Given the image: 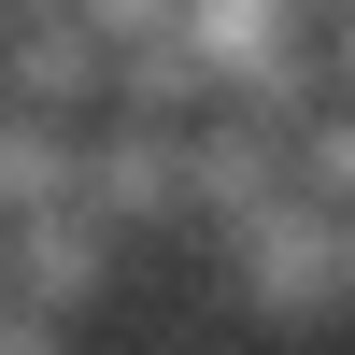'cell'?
<instances>
[{
  "mask_svg": "<svg viewBox=\"0 0 355 355\" xmlns=\"http://www.w3.org/2000/svg\"><path fill=\"white\" fill-rule=\"evenodd\" d=\"M341 242H355V214H327V199H270L256 227H227V299L256 313V327H355V270H341Z\"/></svg>",
  "mask_w": 355,
  "mask_h": 355,
  "instance_id": "1",
  "label": "cell"
},
{
  "mask_svg": "<svg viewBox=\"0 0 355 355\" xmlns=\"http://www.w3.org/2000/svg\"><path fill=\"white\" fill-rule=\"evenodd\" d=\"M114 270H128V227H100L85 199H0V299L85 327L114 299Z\"/></svg>",
  "mask_w": 355,
  "mask_h": 355,
  "instance_id": "2",
  "label": "cell"
},
{
  "mask_svg": "<svg viewBox=\"0 0 355 355\" xmlns=\"http://www.w3.org/2000/svg\"><path fill=\"white\" fill-rule=\"evenodd\" d=\"M0 100L15 114H71V128L114 114V43L85 28V0H28V15L0 28Z\"/></svg>",
  "mask_w": 355,
  "mask_h": 355,
  "instance_id": "3",
  "label": "cell"
},
{
  "mask_svg": "<svg viewBox=\"0 0 355 355\" xmlns=\"http://www.w3.org/2000/svg\"><path fill=\"white\" fill-rule=\"evenodd\" d=\"M85 214L128 227V242H171L185 214V128H157V114H100L85 128Z\"/></svg>",
  "mask_w": 355,
  "mask_h": 355,
  "instance_id": "4",
  "label": "cell"
},
{
  "mask_svg": "<svg viewBox=\"0 0 355 355\" xmlns=\"http://www.w3.org/2000/svg\"><path fill=\"white\" fill-rule=\"evenodd\" d=\"M299 199L355 214V85H327V100L299 114Z\"/></svg>",
  "mask_w": 355,
  "mask_h": 355,
  "instance_id": "5",
  "label": "cell"
},
{
  "mask_svg": "<svg viewBox=\"0 0 355 355\" xmlns=\"http://www.w3.org/2000/svg\"><path fill=\"white\" fill-rule=\"evenodd\" d=\"M0 355H71V313H28V299H0Z\"/></svg>",
  "mask_w": 355,
  "mask_h": 355,
  "instance_id": "6",
  "label": "cell"
},
{
  "mask_svg": "<svg viewBox=\"0 0 355 355\" xmlns=\"http://www.w3.org/2000/svg\"><path fill=\"white\" fill-rule=\"evenodd\" d=\"M327 85H355V0H327Z\"/></svg>",
  "mask_w": 355,
  "mask_h": 355,
  "instance_id": "7",
  "label": "cell"
},
{
  "mask_svg": "<svg viewBox=\"0 0 355 355\" xmlns=\"http://www.w3.org/2000/svg\"><path fill=\"white\" fill-rule=\"evenodd\" d=\"M341 270H355V242H341Z\"/></svg>",
  "mask_w": 355,
  "mask_h": 355,
  "instance_id": "8",
  "label": "cell"
}]
</instances>
